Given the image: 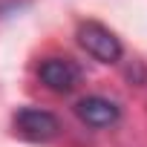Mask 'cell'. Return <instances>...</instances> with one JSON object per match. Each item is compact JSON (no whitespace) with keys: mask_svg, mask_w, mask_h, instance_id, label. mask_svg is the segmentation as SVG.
<instances>
[{"mask_svg":"<svg viewBox=\"0 0 147 147\" xmlns=\"http://www.w3.org/2000/svg\"><path fill=\"white\" fill-rule=\"evenodd\" d=\"M75 38H78V43L95 58V61H101V63H118L121 61V40L107 29V26H101V23H95V20H87V23H81L78 26V32H75Z\"/></svg>","mask_w":147,"mask_h":147,"instance_id":"cell-1","label":"cell"},{"mask_svg":"<svg viewBox=\"0 0 147 147\" xmlns=\"http://www.w3.org/2000/svg\"><path fill=\"white\" fill-rule=\"evenodd\" d=\"M15 130L29 138V141H49L58 136L61 124L49 110H38V107H23L15 115Z\"/></svg>","mask_w":147,"mask_h":147,"instance_id":"cell-2","label":"cell"},{"mask_svg":"<svg viewBox=\"0 0 147 147\" xmlns=\"http://www.w3.org/2000/svg\"><path fill=\"white\" fill-rule=\"evenodd\" d=\"M38 75L52 92H72L81 81V69L69 58H46L38 69Z\"/></svg>","mask_w":147,"mask_h":147,"instance_id":"cell-3","label":"cell"},{"mask_svg":"<svg viewBox=\"0 0 147 147\" xmlns=\"http://www.w3.org/2000/svg\"><path fill=\"white\" fill-rule=\"evenodd\" d=\"M75 113H78V118H81L87 127H95V130L115 124L118 115H121L118 107H115L110 98H104V95H87V98H81V101L75 104Z\"/></svg>","mask_w":147,"mask_h":147,"instance_id":"cell-4","label":"cell"}]
</instances>
